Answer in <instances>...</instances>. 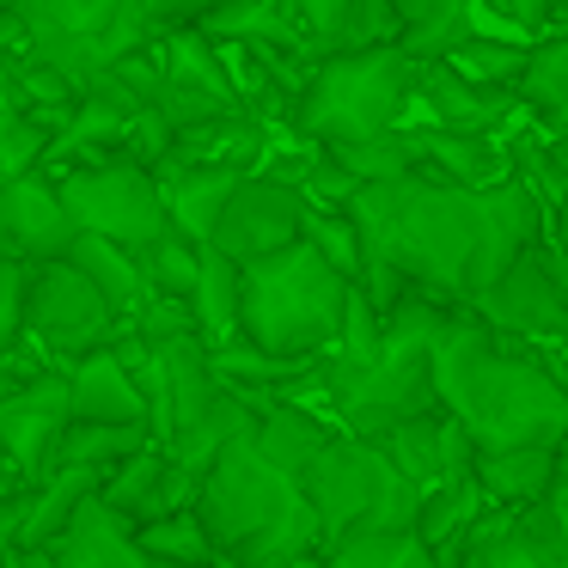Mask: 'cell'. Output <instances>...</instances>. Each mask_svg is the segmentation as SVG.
<instances>
[{"label":"cell","instance_id":"ac0fdd59","mask_svg":"<svg viewBox=\"0 0 568 568\" xmlns=\"http://www.w3.org/2000/svg\"><path fill=\"white\" fill-rule=\"evenodd\" d=\"M68 428H141L148 434V409L141 392L129 385L123 361L111 348H92L68 367Z\"/></svg>","mask_w":568,"mask_h":568},{"label":"cell","instance_id":"e0dca14e","mask_svg":"<svg viewBox=\"0 0 568 568\" xmlns=\"http://www.w3.org/2000/svg\"><path fill=\"white\" fill-rule=\"evenodd\" d=\"M416 178L453 190H495L514 178V153L501 148V135H440V129H404Z\"/></svg>","mask_w":568,"mask_h":568},{"label":"cell","instance_id":"d6986e66","mask_svg":"<svg viewBox=\"0 0 568 568\" xmlns=\"http://www.w3.org/2000/svg\"><path fill=\"white\" fill-rule=\"evenodd\" d=\"M409 99L428 104V129H440V135H495V129L507 123V111H514V99L470 87V80H458L453 68H440V62L416 68Z\"/></svg>","mask_w":568,"mask_h":568},{"label":"cell","instance_id":"9a60e30c","mask_svg":"<svg viewBox=\"0 0 568 568\" xmlns=\"http://www.w3.org/2000/svg\"><path fill=\"white\" fill-rule=\"evenodd\" d=\"M68 245H74V226H68L50 178H7L0 184V257L31 270V263H62Z\"/></svg>","mask_w":568,"mask_h":568},{"label":"cell","instance_id":"8d00e7d4","mask_svg":"<svg viewBox=\"0 0 568 568\" xmlns=\"http://www.w3.org/2000/svg\"><path fill=\"white\" fill-rule=\"evenodd\" d=\"M300 245L318 251V257L343 275V282H361V245H355V226H348L343 214L306 209V221H300Z\"/></svg>","mask_w":568,"mask_h":568},{"label":"cell","instance_id":"f546056e","mask_svg":"<svg viewBox=\"0 0 568 568\" xmlns=\"http://www.w3.org/2000/svg\"><path fill=\"white\" fill-rule=\"evenodd\" d=\"M514 99L526 104L531 116L568 123V38H538V43H526V68H519Z\"/></svg>","mask_w":568,"mask_h":568},{"label":"cell","instance_id":"2e32d148","mask_svg":"<svg viewBox=\"0 0 568 568\" xmlns=\"http://www.w3.org/2000/svg\"><path fill=\"white\" fill-rule=\"evenodd\" d=\"M367 446H373V453H379L416 495H428L434 483L470 477V458H477V453H470V440L440 416V409H428V416H416V422H397L392 434H379V440H367Z\"/></svg>","mask_w":568,"mask_h":568},{"label":"cell","instance_id":"4316f807","mask_svg":"<svg viewBox=\"0 0 568 568\" xmlns=\"http://www.w3.org/2000/svg\"><path fill=\"white\" fill-rule=\"evenodd\" d=\"M190 331L202 348H226L239 343V270L221 251L202 245L196 251V287H190Z\"/></svg>","mask_w":568,"mask_h":568},{"label":"cell","instance_id":"8992f818","mask_svg":"<svg viewBox=\"0 0 568 568\" xmlns=\"http://www.w3.org/2000/svg\"><path fill=\"white\" fill-rule=\"evenodd\" d=\"M446 312L434 300L404 294L392 312L379 318V361L361 379H348L331 397V416L343 422L336 434L348 440H379L397 422H416L434 409V385H428V343L440 331Z\"/></svg>","mask_w":568,"mask_h":568},{"label":"cell","instance_id":"83f0119b","mask_svg":"<svg viewBox=\"0 0 568 568\" xmlns=\"http://www.w3.org/2000/svg\"><path fill=\"white\" fill-rule=\"evenodd\" d=\"M331 422H318L306 404H270L257 416V434H251V446H257L263 465H275L282 477L300 483V470H306V458L318 453L324 440H331Z\"/></svg>","mask_w":568,"mask_h":568},{"label":"cell","instance_id":"ba28073f","mask_svg":"<svg viewBox=\"0 0 568 568\" xmlns=\"http://www.w3.org/2000/svg\"><path fill=\"white\" fill-rule=\"evenodd\" d=\"M50 184H55V202H62L68 226L87 239L148 251L153 239L172 233L165 226V202H160V178L135 160H99V165L50 178Z\"/></svg>","mask_w":568,"mask_h":568},{"label":"cell","instance_id":"5bb4252c","mask_svg":"<svg viewBox=\"0 0 568 568\" xmlns=\"http://www.w3.org/2000/svg\"><path fill=\"white\" fill-rule=\"evenodd\" d=\"M397 43L392 0H306L294 7V50L300 62H336Z\"/></svg>","mask_w":568,"mask_h":568},{"label":"cell","instance_id":"f1b7e54d","mask_svg":"<svg viewBox=\"0 0 568 568\" xmlns=\"http://www.w3.org/2000/svg\"><path fill=\"white\" fill-rule=\"evenodd\" d=\"M514 538L538 568H568V440L556 446V477L550 495L526 514H514Z\"/></svg>","mask_w":568,"mask_h":568},{"label":"cell","instance_id":"d6a6232c","mask_svg":"<svg viewBox=\"0 0 568 568\" xmlns=\"http://www.w3.org/2000/svg\"><path fill=\"white\" fill-rule=\"evenodd\" d=\"M141 270V287L148 300H172V306H190V287H196V245H184L178 233L153 239L148 251H129Z\"/></svg>","mask_w":568,"mask_h":568},{"label":"cell","instance_id":"bcb514c9","mask_svg":"<svg viewBox=\"0 0 568 568\" xmlns=\"http://www.w3.org/2000/svg\"><path fill=\"white\" fill-rule=\"evenodd\" d=\"M148 568H172V562H148Z\"/></svg>","mask_w":568,"mask_h":568},{"label":"cell","instance_id":"3957f363","mask_svg":"<svg viewBox=\"0 0 568 568\" xmlns=\"http://www.w3.org/2000/svg\"><path fill=\"white\" fill-rule=\"evenodd\" d=\"M190 514L233 568H300L318 556V519L300 483L263 465L251 440H233L214 458Z\"/></svg>","mask_w":568,"mask_h":568},{"label":"cell","instance_id":"cb8c5ba5","mask_svg":"<svg viewBox=\"0 0 568 568\" xmlns=\"http://www.w3.org/2000/svg\"><path fill=\"white\" fill-rule=\"evenodd\" d=\"M397 43L409 68H434L470 43V7L465 0H397Z\"/></svg>","mask_w":568,"mask_h":568},{"label":"cell","instance_id":"4fadbf2b","mask_svg":"<svg viewBox=\"0 0 568 568\" xmlns=\"http://www.w3.org/2000/svg\"><path fill=\"white\" fill-rule=\"evenodd\" d=\"M68 434V367L26 373L0 397V470L13 483H38L50 470L55 440Z\"/></svg>","mask_w":568,"mask_h":568},{"label":"cell","instance_id":"d590c367","mask_svg":"<svg viewBox=\"0 0 568 568\" xmlns=\"http://www.w3.org/2000/svg\"><path fill=\"white\" fill-rule=\"evenodd\" d=\"M453 568H538L514 538V514H483L477 526L458 538Z\"/></svg>","mask_w":568,"mask_h":568},{"label":"cell","instance_id":"30bf717a","mask_svg":"<svg viewBox=\"0 0 568 568\" xmlns=\"http://www.w3.org/2000/svg\"><path fill=\"white\" fill-rule=\"evenodd\" d=\"M172 135H190L202 123H226V116H245L233 80L221 68V50L209 38H196V26H178L160 38V99H153Z\"/></svg>","mask_w":568,"mask_h":568},{"label":"cell","instance_id":"ffe728a7","mask_svg":"<svg viewBox=\"0 0 568 568\" xmlns=\"http://www.w3.org/2000/svg\"><path fill=\"white\" fill-rule=\"evenodd\" d=\"M160 202H165V226H172L184 245H209L214 221H221L226 196L239 190L245 172H202V165H160Z\"/></svg>","mask_w":568,"mask_h":568},{"label":"cell","instance_id":"60d3db41","mask_svg":"<svg viewBox=\"0 0 568 568\" xmlns=\"http://www.w3.org/2000/svg\"><path fill=\"white\" fill-rule=\"evenodd\" d=\"M26 50V31H19V7H0V62H13Z\"/></svg>","mask_w":568,"mask_h":568},{"label":"cell","instance_id":"7a4b0ae2","mask_svg":"<svg viewBox=\"0 0 568 568\" xmlns=\"http://www.w3.org/2000/svg\"><path fill=\"white\" fill-rule=\"evenodd\" d=\"M434 409L470 440V453L568 440V385L538 348L489 336L470 312H446L428 343Z\"/></svg>","mask_w":568,"mask_h":568},{"label":"cell","instance_id":"9c48e42d","mask_svg":"<svg viewBox=\"0 0 568 568\" xmlns=\"http://www.w3.org/2000/svg\"><path fill=\"white\" fill-rule=\"evenodd\" d=\"M116 336V318L68 263H31L19 294V343L43 355V373L74 367L80 355L104 348Z\"/></svg>","mask_w":568,"mask_h":568},{"label":"cell","instance_id":"277c9868","mask_svg":"<svg viewBox=\"0 0 568 568\" xmlns=\"http://www.w3.org/2000/svg\"><path fill=\"white\" fill-rule=\"evenodd\" d=\"M348 282L312 245H287L239 270V343L270 361L318 367L343 331Z\"/></svg>","mask_w":568,"mask_h":568},{"label":"cell","instance_id":"603a6c76","mask_svg":"<svg viewBox=\"0 0 568 568\" xmlns=\"http://www.w3.org/2000/svg\"><path fill=\"white\" fill-rule=\"evenodd\" d=\"M99 507L111 519H123L129 531H141V526H153V519L178 514V507H172V465H165L160 446L123 458V465L99 483Z\"/></svg>","mask_w":568,"mask_h":568},{"label":"cell","instance_id":"74e56055","mask_svg":"<svg viewBox=\"0 0 568 568\" xmlns=\"http://www.w3.org/2000/svg\"><path fill=\"white\" fill-rule=\"evenodd\" d=\"M50 153V129H38L31 116H0V184L7 178H31Z\"/></svg>","mask_w":568,"mask_h":568},{"label":"cell","instance_id":"4dcf8cb0","mask_svg":"<svg viewBox=\"0 0 568 568\" xmlns=\"http://www.w3.org/2000/svg\"><path fill=\"white\" fill-rule=\"evenodd\" d=\"M148 446L153 440L141 428H68L50 453V470H99V477H111L123 458L148 453Z\"/></svg>","mask_w":568,"mask_h":568},{"label":"cell","instance_id":"52a82bcc","mask_svg":"<svg viewBox=\"0 0 568 568\" xmlns=\"http://www.w3.org/2000/svg\"><path fill=\"white\" fill-rule=\"evenodd\" d=\"M300 495L318 519V550L336 538H355V531H409L422 501L367 440H348V434H331L306 458Z\"/></svg>","mask_w":568,"mask_h":568},{"label":"cell","instance_id":"7c38bea8","mask_svg":"<svg viewBox=\"0 0 568 568\" xmlns=\"http://www.w3.org/2000/svg\"><path fill=\"white\" fill-rule=\"evenodd\" d=\"M300 221H306L300 190H287L282 178H270V172H245L239 190L226 196L221 221H214L209 251H221L233 270H245V263H263V257H275V251L300 245Z\"/></svg>","mask_w":568,"mask_h":568},{"label":"cell","instance_id":"f6af8a7d","mask_svg":"<svg viewBox=\"0 0 568 568\" xmlns=\"http://www.w3.org/2000/svg\"><path fill=\"white\" fill-rule=\"evenodd\" d=\"M300 568H318V556H312V562H300Z\"/></svg>","mask_w":568,"mask_h":568},{"label":"cell","instance_id":"f35d334b","mask_svg":"<svg viewBox=\"0 0 568 568\" xmlns=\"http://www.w3.org/2000/svg\"><path fill=\"white\" fill-rule=\"evenodd\" d=\"M19 294H26V270L0 257V367H13L19 348Z\"/></svg>","mask_w":568,"mask_h":568},{"label":"cell","instance_id":"e575fe53","mask_svg":"<svg viewBox=\"0 0 568 568\" xmlns=\"http://www.w3.org/2000/svg\"><path fill=\"white\" fill-rule=\"evenodd\" d=\"M135 550L148 556V562H172V568H209L214 562V544H209V531L196 526V514H165V519H153V526H141Z\"/></svg>","mask_w":568,"mask_h":568},{"label":"cell","instance_id":"8fae6325","mask_svg":"<svg viewBox=\"0 0 568 568\" xmlns=\"http://www.w3.org/2000/svg\"><path fill=\"white\" fill-rule=\"evenodd\" d=\"M470 318L489 336L519 343V348L568 343V300H562V287H556V275H550V263H544L538 245H526L501 275H495V287L470 306Z\"/></svg>","mask_w":568,"mask_h":568},{"label":"cell","instance_id":"1f68e13d","mask_svg":"<svg viewBox=\"0 0 568 568\" xmlns=\"http://www.w3.org/2000/svg\"><path fill=\"white\" fill-rule=\"evenodd\" d=\"M318 568H434L416 531H355L318 550Z\"/></svg>","mask_w":568,"mask_h":568},{"label":"cell","instance_id":"d4e9b609","mask_svg":"<svg viewBox=\"0 0 568 568\" xmlns=\"http://www.w3.org/2000/svg\"><path fill=\"white\" fill-rule=\"evenodd\" d=\"M62 263L92 287V294L104 300V306H111L116 324H129V318L141 312V300H148V287H141V270H135V257H129L123 245H104V239L74 233V245L62 251Z\"/></svg>","mask_w":568,"mask_h":568},{"label":"cell","instance_id":"44dd1931","mask_svg":"<svg viewBox=\"0 0 568 568\" xmlns=\"http://www.w3.org/2000/svg\"><path fill=\"white\" fill-rule=\"evenodd\" d=\"M556 477V446H519V453H477L470 483H477L489 514H526L550 495Z\"/></svg>","mask_w":568,"mask_h":568},{"label":"cell","instance_id":"6da1fadb","mask_svg":"<svg viewBox=\"0 0 568 568\" xmlns=\"http://www.w3.org/2000/svg\"><path fill=\"white\" fill-rule=\"evenodd\" d=\"M343 221L361 245L355 287L379 318L404 294L434 300L440 312H470L519 251L538 245L544 202L519 178L495 190H453L409 172L397 184H361Z\"/></svg>","mask_w":568,"mask_h":568},{"label":"cell","instance_id":"b9f144b4","mask_svg":"<svg viewBox=\"0 0 568 568\" xmlns=\"http://www.w3.org/2000/svg\"><path fill=\"white\" fill-rule=\"evenodd\" d=\"M13 489H31V483H13V477H7V470H0V501H7V495H13Z\"/></svg>","mask_w":568,"mask_h":568},{"label":"cell","instance_id":"7bdbcfd3","mask_svg":"<svg viewBox=\"0 0 568 568\" xmlns=\"http://www.w3.org/2000/svg\"><path fill=\"white\" fill-rule=\"evenodd\" d=\"M7 385H13V373H7V367H0V397H7Z\"/></svg>","mask_w":568,"mask_h":568},{"label":"cell","instance_id":"836d02e7","mask_svg":"<svg viewBox=\"0 0 568 568\" xmlns=\"http://www.w3.org/2000/svg\"><path fill=\"white\" fill-rule=\"evenodd\" d=\"M440 68H453L458 80H470V87H483V92H501V99H514V87H519V68H526V43L470 38L465 50H453Z\"/></svg>","mask_w":568,"mask_h":568},{"label":"cell","instance_id":"ab89813d","mask_svg":"<svg viewBox=\"0 0 568 568\" xmlns=\"http://www.w3.org/2000/svg\"><path fill=\"white\" fill-rule=\"evenodd\" d=\"M544 239H550V245L568 257V190L550 202V214H544Z\"/></svg>","mask_w":568,"mask_h":568},{"label":"cell","instance_id":"5b68a950","mask_svg":"<svg viewBox=\"0 0 568 568\" xmlns=\"http://www.w3.org/2000/svg\"><path fill=\"white\" fill-rule=\"evenodd\" d=\"M409 87L416 68L397 50H367V55H336V62H312L306 87L294 99V135L324 153L379 141L404 129Z\"/></svg>","mask_w":568,"mask_h":568},{"label":"cell","instance_id":"7402d4cb","mask_svg":"<svg viewBox=\"0 0 568 568\" xmlns=\"http://www.w3.org/2000/svg\"><path fill=\"white\" fill-rule=\"evenodd\" d=\"M38 568H148V556L135 550V531L104 514L92 495V501H80V514L68 519V531L50 544Z\"/></svg>","mask_w":568,"mask_h":568},{"label":"cell","instance_id":"ee69618b","mask_svg":"<svg viewBox=\"0 0 568 568\" xmlns=\"http://www.w3.org/2000/svg\"><path fill=\"white\" fill-rule=\"evenodd\" d=\"M209 568H233V562H226V556H214V562H209Z\"/></svg>","mask_w":568,"mask_h":568},{"label":"cell","instance_id":"484cf974","mask_svg":"<svg viewBox=\"0 0 568 568\" xmlns=\"http://www.w3.org/2000/svg\"><path fill=\"white\" fill-rule=\"evenodd\" d=\"M160 348V373H165V404H172V440L190 434L202 416L214 409L221 397V379L209 367V348L196 336H172V343H153Z\"/></svg>","mask_w":568,"mask_h":568}]
</instances>
